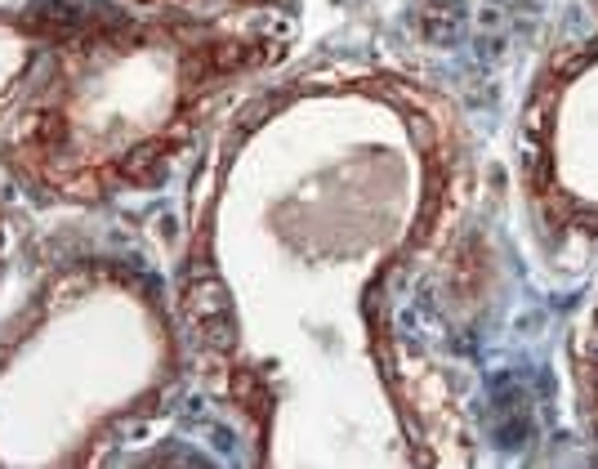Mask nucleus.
Listing matches in <instances>:
<instances>
[{
  "label": "nucleus",
  "mask_w": 598,
  "mask_h": 469,
  "mask_svg": "<svg viewBox=\"0 0 598 469\" xmlns=\"http://www.w3.org/2000/svg\"><path fill=\"white\" fill-rule=\"evenodd\" d=\"M23 134H27L32 143H41V148H63L67 121H63V112H36V117H27Z\"/></svg>",
  "instance_id": "2"
},
{
  "label": "nucleus",
  "mask_w": 598,
  "mask_h": 469,
  "mask_svg": "<svg viewBox=\"0 0 598 469\" xmlns=\"http://www.w3.org/2000/svg\"><path fill=\"white\" fill-rule=\"evenodd\" d=\"M170 143L157 139V143H139V148L130 152V157L121 161V175L130 179V184H152V179L161 175V157H166Z\"/></svg>",
  "instance_id": "1"
},
{
  "label": "nucleus",
  "mask_w": 598,
  "mask_h": 469,
  "mask_svg": "<svg viewBox=\"0 0 598 469\" xmlns=\"http://www.w3.org/2000/svg\"><path fill=\"white\" fill-rule=\"evenodd\" d=\"M67 193H72V197H99V179L81 175V179H72V184H67Z\"/></svg>",
  "instance_id": "5"
},
{
  "label": "nucleus",
  "mask_w": 598,
  "mask_h": 469,
  "mask_svg": "<svg viewBox=\"0 0 598 469\" xmlns=\"http://www.w3.org/2000/svg\"><path fill=\"white\" fill-rule=\"evenodd\" d=\"M219 300H224V286H219V282H197V286H192V295H188L192 313H210V309H219Z\"/></svg>",
  "instance_id": "4"
},
{
  "label": "nucleus",
  "mask_w": 598,
  "mask_h": 469,
  "mask_svg": "<svg viewBox=\"0 0 598 469\" xmlns=\"http://www.w3.org/2000/svg\"><path fill=\"white\" fill-rule=\"evenodd\" d=\"M23 27L27 32H41V36H67L76 27V18L67 5H41V9H32V18H27Z\"/></svg>",
  "instance_id": "3"
}]
</instances>
